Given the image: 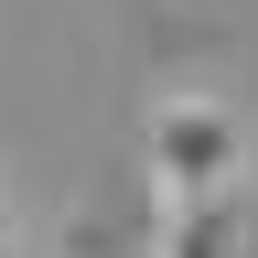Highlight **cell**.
Segmentation results:
<instances>
[{
	"mask_svg": "<svg viewBox=\"0 0 258 258\" xmlns=\"http://www.w3.org/2000/svg\"><path fill=\"white\" fill-rule=\"evenodd\" d=\"M140 161H151V205L161 215L172 205H215V194L247 183V118L226 97H205V86H172L140 118Z\"/></svg>",
	"mask_w": 258,
	"mask_h": 258,
	"instance_id": "6da1fadb",
	"label": "cell"
},
{
	"mask_svg": "<svg viewBox=\"0 0 258 258\" xmlns=\"http://www.w3.org/2000/svg\"><path fill=\"white\" fill-rule=\"evenodd\" d=\"M151 258H258V205H247V183L215 194V205H172Z\"/></svg>",
	"mask_w": 258,
	"mask_h": 258,
	"instance_id": "7a4b0ae2",
	"label": "cell"
}]
</instances>
